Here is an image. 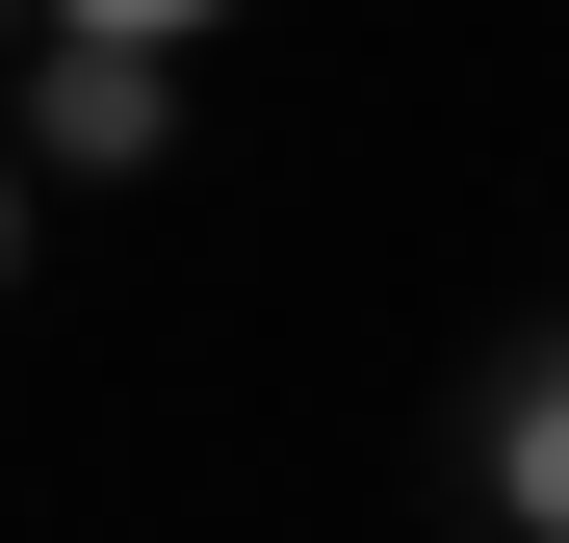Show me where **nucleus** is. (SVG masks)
<instances>
[{
	"label": "nucleus",
	"mask_w": 569,
	"mask_h": 543,
	"mask_svg": "<svg viewBox=\"0 0 569 543\" xmlns=\"http://www.w3.org/2000/svg\"><path fill=\"white\" fill-rule=\"evenodd\" d=\"M156 130H181V52H78V27H52L27 155H52V181H156Z\"/></svg>",
	"instance_id": "f257e3e1"
},
{
	"label": "nucleus",
	"mask_w": 569,
	"mask_h": 543,
	"mask_svg": "<svg viewBox=\"0 0 569 543\" xmlns=\"http://www.w3.org/2000/svg\"><path fill=\"white\" fill-rule=\"evenodd\" d=\"M492 517L569 543V336H518V389H492Z\"/></svg>",
	"instance_id": "f03ea898"
},
{
	"label": "nucleus",
	"mask_w": 569,
	"mask_h": 543,
	"mask_svg": "<svg viewBox=\"0 0 569 543\" xmlns=\"http://www.w3.org/2000/svg\"><path fill=\"white\" fill-rule=\"evenodd\" d=\"M78 52H181V27H233V0H52Z\"/></svg>",
	"instance_id": "7ed1b4c3"
},
{
	"label": "nucleus",
	"mask_w": 569,
	"mask_h": 543,
	"mask_svg": "<svg viewBox=\"0 0 569 543\" xmlns=\"http://www.w3.org/2000/svg\"><path fill=\"white\" fill-rule=\"evenodd\" d=\"M0 259H27V155H0Z\"/></svg>",
	"instance_id": "20e7f679"
}]
</instances>
